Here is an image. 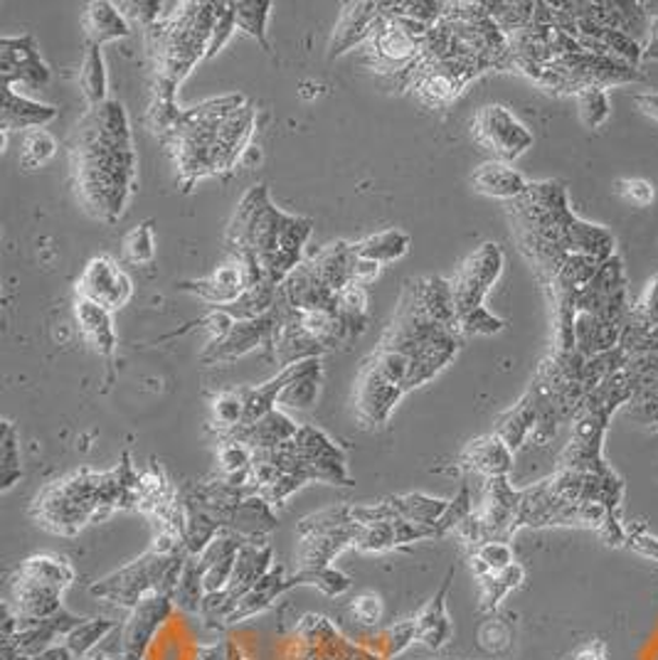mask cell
I'll return each mask as SVG.
<instances>
[{
    "instance_id": "cell-1",
    "label": "cell",
    "mask_w": 658,
    "mask_h": 660,
    "mask_svg": "<svg viewBox=\"0 0 658 660\" xmlns=\"http://www.w3.org/2000/svg\"><path fill=\"white\" fill-rule=\"evenodd\" d=\"M136 168L124 103L109 99L89 109L72 136V171L84 207L109 224L119 222L134 193Z\"/></svg>"
},
{
    "instance_id": "cell-2",
    "label": "cell",
    "mask_w": 658,
    "mask_h": 660,
    "mask_svg": "<svg viewBox=\"0 0 658 660\" xmlns=\"http://www.w3.org/2000/svg\"><path fill=\"white\" fill-rule=\"evenodd\" d=\"M314 232V220L289 215L271 205L267 185H255L242 197L228 228L232 259L244 264L249 284H281L301 264V254Z\"/></svg>"
},
{
    "instance_id": "cell-3",
    "label": "cell",
    "mask_w": 658,
    "mask_h": 660,
    "mask_svg": "<svg viewBox=\"0 0 658 660\" xmlns=\"http://www.w3.org/2000/svg\"><path fill=\"white\" fill-rule=\"evenodd\" d=\"M218 3H173L171 13L148 27L158 82L178 89L197 62L208 58Z\"/></svg>"
},
{
    "instance_id": "cell-4",
    "label": "cell",
    "mask_w": 658,
    "mask_h": 660,
    "mask_svg": "<svg viewBox=\"0 0 658 660\" xmlns=\"http://www.w3.org/2000/svg\"><path fill=\"white\" fill-rule=\"evenodd\" d=\"M503 271V252L493 242H484L459 267L451 281L454 308L462 335H496L505 328V320L484 308V298Z\"/></svg>"
},
{
    "instance_id": "cell-5",
    "label": "cell",
    "mask_w": 658,
    "mask_h": 660,
    "mask_svg": "<svg viewBox=\"0 0 658 660\" xmlns=\"http://www.w3.org/2000/svg\"><path fill=\"white\" fill-rule=\"evenodd\" d=\"M187 560H191V554H187L185 547L175 552H158L156 547H150L136 562H131L101 582L92 584L89 591L92 597L105 599L119 609L131 611L141 599H146L148 594L154 591H163L173 597Z\"/></svg>"
},
{
    "instance_id": "cell-6",
    "label": "cell",
    "mask_w": 658,
    "mask_h": 660,
    "mask_svg": "<svg viewBox=\"0 0 658 660\" xmlns=\"http://www.w3.org/2000/svg\"><path fill=\"white\" fill-rule=\"evenodd\" d=\"M284 316H287V306L277 298V306L271 308L267 316L252 320H234V326L230 328L228 335L215 343H208V347H205L200 355V360L205 365H222L237 360V357L252 353L255 347H271L275 345L277 330L281 328V323H284Z\"/></svg>"
},
{
    "instance_id": "cell-7",
    "label": "cell",
    "mask_w": 658,
    "mask_h": 660,
    "mask_svg": "<svg viewBox=\"0 0 658 660\" xmlns=\"http://www.w3.org/2000/svg\"><path fill=\"white\" fill-rule=\"evenodd\" d=\"M474 136L501 163H513L533 146V134L523 121L515 119L501 103L478 109L474 117Z\"/></svg>"
},
{
    "instance_id": "cell-8",
    "label": "cell",
    "mask_w": 658,
    "mask_h": 660,
    "mask_svg": "<svg viewBox=\"0 0 658 660\" xmlns=\"http://www.w3.org/2000/svg\"><path fill=\"white\" fill-rule=\"evenodd\" d=\"M175 611V601L171 594L154 591L141 599L121 624V638H124V660H146L148 650L154 648L156 636L171 621Z\"/></svg>"
},
{
    "instance_id": "cell-9",
    "label": "cell",
    "mask_w": 658,
    "mask_h": 660,
    "mask_svg": "<svg viewBox=\"0 0 658 660\" xmlns=\"http://www.w3.org/2000/svg\"><path fill=\"white\" fill-rule=\"evenodd\" d=\"M134 296L129 273L111 257H94L77 279V298L94 301L109 310L124 308Z\"/></svg>"
},
{
    "instance_id": "cell-10",
    "label": "cell",
    "mask_w": 658,
    "mask_h": 660,
    "mask_svg": "<svg viewBox=\"0 0 658 660\" xmlns=\"http://www.w3.org/2000/svg\"><path fill=\"white\" fill-rule=\"evenodd\" d=\"M294 444L298 454L306 461L312 480H321V484L328 486H353L345 468L343 449L333 444L321 429L304 424V427H298L296 431Z\"/></svg>"
},
{
    "instance_id": "cell-11",
    "label": "cell",
    "mask_w": 658,
    "mask_h": 660,
    "mask_svg": "<svg viewBox=\"0 0 658 660\" xmlns=\"http://www.w3.org/2000/svg\"><path fill=\"white\" fill-rule=\"evenodd\" d=\"M0 80L3 87H45L50 82V70L40 58V47L33 35H5L0 40Z\"/></svg>"
},
{
    "instance_id": "cell-12",
    "label": "cell",
    "mask_w": 658,
    "mask_h": 660,
    "mask_svg": "<svg viewBox=\"0 0 658 660\" xmlns=\"http://www.w3.org/2000/svg\"><path fill=\"white\" fill-rule=\"evenodd\" d=\"M402 394L404 390L385 380L370 357L363 363L358 380H355V412L363 424H370V427L388 424L390 412L402 400Z\"/></svg>"
},
{
    "instance_id": "cell-13",
    "label": "cell",
    "mask_w": 658,
    "mask_h": 660,
    "mask_svg": "<svg viewBox=\"0 0 658 660\" xmlns=\"http://www.w3.org/2000/svg\"><path fill=\"white\" fill-rule=\"evenodd\" d=\"M279 301L291 310L308 314V310H338V294L324 284L312 261H301L298 267L279 284Z\"/></svg>"
},
{
    "instance_id": "cell-14",
    "label": "cell",
    "mask_w": 658,
    "mask_h": 660,
    "mask_svg": "<svg viewBox=\"0 0 658 660\" xmlns=\"http://www.w3.org/2000/svg\"><path fill=\"white\" fill-rule=\"evenodd\" d=\"M249 286H252L249 273L244 269V264L237 259L222 264V267H218V271L210 273V277L181 281V284H178V289L185 291V294H193L205 301V304H212L215 308L234 304V301H237Z\"/></svg>"
},
{
    "instance_id": "cell-15",
    "label": "cell",
    "mask_w": 658,
    "mask_h": 660,
    "mask_svg": "<svg viewBox=\"0 0 658 660\" xmlns=\"http://www.w3.org/2000/svg\"><path fill=\"white\" fill-rule=\"evenodd\" d=\"M255 119L257 109L244 103L222 121L218 138H215V173H228L240 163L244 150L249 148L252 134H255Z\"/></svg>"
},
{
    "instance_id": "cell-16",
    "label": "cell",
    "mask_w": 658,
    "mask_h": 660,
    "mask_svg": "<svg viewBox=\"0 0 658 660\" xmlns=\"http://www.w3.org/2000/svg\"><path fill=\"white\" fill-rule=\"evenodd\" d=\"M380 17H382L380 3H345L333 30L331 52H328V58L336 60L348 50H353V47L368 42L370 35L375 33V27L380 23Z\"/></svg>"
},
{
    "instance_id": "cell-17",
    "label": "cell",
    "mask_w": 658,
    "mask_h": 660,
    "mask_svg": "<svg viewBox=\"0 0 658 660\" xmlns=\"http://www.w3.org/2000/svg\"><path fill=\"white\" fill-rule=\"evenodd\" d=\"M74 318H77L84 341H87L101 357H107L109 363L114 360L119 345L114 330V310L94 304V301L87 298H77L74 301Z\"/></svg>"
},
{
    "instance_id": "cell-18",
    "label": "cell",
    "mask_w": 658,
    "mask_h": 660,
    "mask_svg": "<svg viewBox=\"0 0 658 660\" xmlns=\"http://www.w3.org/2000/svg\"><path fill=\"white\" fill-rule=\"evenodd\" d=\"M271 353H275V360L281 367V370H287V367L312 360V357H321L324 353H328L326 347L316 341L314 335H308L304 326L298 323V318L294 310L287 306V316L284 323L277 330L275 345H271Z\"/></svg>"
},
{
    "instance_id": "cell-19",
    "label": "cell",
    "mask_w": 658,
    "mask_h": 660,
    "mask_svg": "<svg viewBox=\"0 0 658 660\" xmlns=\"http://www.w3.org/2000/svg\"><path fill=\"white\" fill-rule=\"evenodd\" d=\"M13 599L8 601L21 621H42L62 611V591L45 587L17 574L13 579Z\"/></svg>"
},
{
    "instance_id": "cell-20",
    "label": "cell",
    "mask_w": 658,
    "mask_h": 660,
    "mask_svg": "<svg viewBox=\"0 0 658 660\" xmlns=\"http://www.w3.org/2000/svg\"><path fill=\"white\" fill-rule=\"evenodd\" d=\"M296 431H298L296 424L277 407L265 414L261 419L244 424V427H237L230 433H222V437L237 439L242 444H247L252 451H269L279 444H284V441L294 439Z\"/></svg>"
},
{
    "instance_id": "cell-21",
    "label": "cell",
    "mask_w": 658,
    "mask_h": 660,
    "mask_svg": "<svg viewBox=\"0 0 658 660\" xmlns=\"http://www.w3.org/2000/svg\"><path fill=\"white\" fill-rule=\"evenodd\" d=\"M60 117L58 107L50 103L35 101L25 94L15 91V87H3V109H0V119H3V131L11 134L13 129H45Z\"/></svg>"
},
{
    "instance_id": "cell-22",
    "label": "cell",
    "mask_w": 658,
    "mask_h": 660,
    "mask_svg": "<svg viewBox=\"0 0 658 660\" xmlns=\"http://www.w3.org/2000/svg\"><path fill=\"white\" fill-rule=\"evenodd\" d=\"M472 185L476 193L511 203L521 200L531 187V183L511 168V163H501V160H488V163L478 166L472 175Z\"/></svg>"
},
{
    "instance_id": "cell-23",
    "label": "cell",
    "mask_w": 658,
    "mask_h": 660,
    "mask_svg": "<svg viewBox=\"0 0 658 660\" xmlns=\"http://www.w3.org/2000/svg\"><path fill=\"white\" fill-rule=\"evenodd\" d=\"M462 464L486 478H509L513 468V449L498 433H488V437L476 439L466 447Z\"/></svg>"
},
{
    "instance_id": "cell-24",
    "label": "cell",
    "mask_w": 658,
    "mask_h": 660,
    "mask_svg": "<svg viewBox=\"0 0 658 660\" xmlns=\"http://www.w3.org/2000/svg\"><path fill=\"white\" fill-rule=\"evenodd\" d=\"M451 579H454V567L449 570L444 584H441V589L435 594V597H431L427 607L415 616V621H417V640H419V644H425L429 650L444 648L449 644V638H451V621H449L447 601H444Z\"/></svg>"
},
{
    "instance_id": "cell-25",
    "label": "cell",
    "mask_w": 658,
    "mask_h": 660,
    "mask_svg": "<svg viewBox=\"0 0 658 660\" xmlns=\"http://www.w3.org/2000/svg\"><path fill=\"white\" fill-rule=\"evenodd\" d=\"M289 589H291V584H289V574L284 572V567H271L267 577L257 582L255 587H252L237 601V607L232 609L228 624H240V621H247L252 616L261 614V611H267L271 603L277 601V597H281V594Z\"/></svg>"
},
{
    "instance_id": "cell-26",
    "label": "cell",
    "mask_w": 658,
    "mask_h": 660,
    "mask_svg": "<svg viewBox=\"0 0 658 660\" xmlns=\"http://www.w3.org/2000/svg\"><path fill=\"white\" fill-rule=\"evenodd\" d=\"M312 267L331 291H343L353 284L355 249L351 242H331L312 259Z\"/></svg>"
},
{
    "instance_id": "cell-27",
    "label": "cell",
    "mask_w": 658,
    "mask_h": 660,
    "mask_svg": "<svg viewBox=\"0 0 658 660\" xmlns=\"http://www.w3.org/2000/svg\"><path fill=\"white\" fill-rule=\"evenodd\" d=\"M84 30H87V42L105 45L114 40H124L131 35V23L126 15L119 11L117 3L107 0H94L84 13Z\"/></svg>"
},
{
    "instance_id": "cell-28",
    "label": "cell",
    "mask_w": 658,
    "mask_h": 660,
    "mask_svg": "<svg viewBox=\"0 0 658 660\" xmlns=\"http://www.w3.org/2000/svg\"><path fill=\"white\" fill-rule=\"evenodd\" d=\"M324 365L321 357H312V360L298 363V370L284 390H281L277 407L287 410H312L318 400V384H321Z\"/></svg>"
},
{
    "instance_id": "cell-29",
    "label": "cell",
    "mask_w": 658,
    "mask_h": 660,
    "mask_svg": "<svg viewBox=\"0 0 658 660\" xmlns=\"http://www.w3.org/2000/svg\"><path fill=\"white\" fill-rule=\"evenodd\" d=\"M538 419H540L538 402H535V398L528 392L521 400V404H515L511 412H505L503 417L498 419L493 433H498V437L515 451L525 439H528V433L538 429Z\"/></svg>"
},
{
    "instance_id": "cell-30",
    "label": "cell",
    "mask_w": 658,
    "mask_h": 660,
    "mask_svg": "<svg viewBox=\"0 0 658 660\" xmlns=\"http://www.w3.org/2000/svg\"><path fill=\"white\" fill-rule=\"evenodd\" d=\"M17 574L58 591H64L74 582V567L64 558H58V554H33V558H27L21 564Z\"/></svg>"
},
{
    "instance_id": "cell-31",
    "label": "cell",
    "mask_w": 658,
    "mask_h": 660,
    "mask_svg": "<svg viewBox=\"0 0 658 660\" xmlns=\"http://www.w3.org/2000/svg\"><path fill=\"white\" fill-rule=\"evenodd\" d=\"M410 234L400 230V228H390L382 230L378 234H370V237H365L361 242L353 244V249L358 257L378 261V264H390L402 259L404 254L410 252Z\"/></svg>"
},
{
    "instance_id": "cell-32",
    "label": "cell",
    "mask_w": 658,
    "mask_h": 660,
    "mask_svg": "<svg viewBox=\"0 0 658 660\" xmlns=\"http://www.w3.org/2000/svg\"><path fill=\"white\" fill-rule=\"evenodd\" d=\"M80 89L84 94V99H87L89 109L101 107V103L109 101L107 64H105V54H101L99 45L87 42V52H84L82 70H80Z\"/></svg>"
},
{
    "instance_id": "cell-33",
    "label": "cell",
    "mask_w": 658,
    "mask_h": 660,
    "mask_svg": "<svg viewBox=\"0 0 658 660\" xmlns=\"http://www.w3.org/2000/svg\"><path fill=\"white\" fill-rule=\"evenodd\" d=\"M271 8H275L271 0H234L232 3L234 23H237L240 30H244L249 37H255L257 45L265 52H271V45L267 37Z\"/></svg>"
},
{
    "instance_id": "cell-34",
    "label": "cell",
    "mask_w": 658,
    "mask_h": 660,
    "mask_svg": "<svg viewBox=\"0 0 658 660\" xmlns=\"http://www.w3.org/2000/svg\"><path fill=\"white\" fill-rule=\"evenodd\" d=\"M390 503L394 508V515L402 517V521L419 525H437L449 508V501H441V498H431L425 493L392 496Z\"/></svg>"
},
{
    "instance_id": "cell-35",
    "label": "cell",
    "mask_w": 658,
    "mask_h": 660,
    "mask_svg": "<svg viewBox=\"0 0 658 660\" xmlns=\"http://www.w3.org/2000/svg\"><path fill=\"white\" fill-rule=\"evenodd\" d=\"M117 626H119L117 621L111 619H82L80 624L64 636L62 644L72 650V656L77 660L89 658L94 650L99 648L101 640H105Z\"/></svg>"
},
{
    "instance_id": "cell-36",
    "label": "cell",
    "mask_w": 658,
    "mask_h": 660,
    "mask_svg": "<svg viewBox=\"0 0 658 660\" xmlns=\"http://www.w3.org/2000/svg\"><path fill=\"white\" fill-rule=\"evenodd\" d=\"M247 417V402H244V390H224L212 400V429L222 433H230L244 424Z\"/></svg>"
},
{
    "instance_id": "cell-37",
    "label": "cell",
    "mask_w": 658,
    "mask_h": 660,
    "mask_svg": "<svg viewBox=\"0 0 658 660\" xmlns=\"http://www.w3.org/2000/svg\"><path fill=\"white\" fill-rule=\"evenodd\" d=\"M291 587H316L326 597H341L351 589V577L341 570L333 567H316V570H296L289 574Z\"/></svg>"
},
{
    "instance_id": "cell-38",
    "label": "cell",
    "mask_w": 658,
    "mask_h": 660,
    "mask_svg": "<svg viewBox=\"0 0 658 660\" xmlns=\"http://www.w3.org/2000/svg\"><path fill=\"white\" fill-rule=\"evenodd\" d=\"M21 476V439H17L13 421L5 419L3 427H0V488L11 490Z\"/></svg>"
},
{
    "instance_id": "cell-39",
    "label": "cell",
    "mask_w": 658,
    "mask_h": 660,
    "mask_svg": "<svg viewBox=\"0 0 658 660\" xmlns=\"http://www.w3.org/2000/svg\"><path fill=\"white\" fill-rule=\"evenodd\" d=\"M175 609L185 611V614H200L203 601H205V584H203V572L197 567L195 558L187 560L185 572L178 587L173 591Z\"/></svg>"
},
{
    "instance_id": "cell-40",
    "label": "cell",
    "mask_w": 658,
    "mask_h": 660,
    "mask_svg": "<svg viewBox=\"0 0 658 660\" xmlns=\"http://www.w3.org/2000/svg\"><path fill=\"white\" fill-rule=\"evenodd\" d=\"M478 582H482V591H484V607L496 609L505 594L523 582V567L513 562L511 567H505L501 572L484 574V577H478Z\"/></svg>"
},
{
    "instance_id": "cell-41",
    "label": "cell",
    "mask_w": 658,
    "mask_h": 660,
    "mask_svg": "<svg viewBox=\"0 0 658 660\" xmlns=\"http://www.w3.org/2000/svg\"><path fill=\"white\" fill-rule=\"evenodd\" d=\"M513 564V550L509 542L503 540H486L478 547H474L472 554V567L476 577H484L488 572H501Z\"/></svg>"
},
{
    "instance_id": "cell-42",
    "label": "cell",
    "mask_w": 658,
    "mask_h": 660,
    "mask_svg": "<svg viewBox=\"0 0 658 660\" xmlns=\"http://www.w3.org/2000/svg\"><path fill=\"white\" fill-rule=\"evenodd\" d=\"M58 154V140L45 129H33L23 136V150H21V163L25 168H42L47 160H52Z\"/></svg>"
},
{
    "instance_id": "cell-43",
    "label": "cell",
    "mask_w": 658,
    "mask_h": 660,
    "mask_svg": "<svg viewBox=\"0 0 658 660\" xmlns=\"http://www.w3.org/2000/svg\"><path fill=\"white\" fill-rule=\"evenodd\" d=\"M577 109L580 121L587 129H599L612 114V103H609V94L605 87H589L577 94Z\"/></svg>"
},
{
    "instance_id": "cell-44",
    "label": "cell",
    "mask_w": 658,
    "mask_h": 660,
    "mask_svg": "<svg viewBox=\"0 0 658 660\" xmlns=\"http://www.w3.org/2000/svg\"><path fill=\"white\" fill-rule=\"evenodd\" d=\"M252 461H255V451H252L247 444H242V441L230 437H220L218 464L224 476L244 474V470L252 468Z\"/></svg>"
},
{
    "instance_id": "cell-45",
    "label": "cell",
    "mask_w": 658,
    "mask_h": 660,
    "mask_svg": "<svg viewBox=\"0 0 658 660\" xmlns=\"http://www.w3.org/2000/svg\"><path fill=\"white\" fill-rule=\"evenodd\" d=\"M124 257L131 264H150L156 259V234H154V222L138 224L136 230H131L124 237Z\"/></svg>"
},
{
    "instance_id": "cell-46",
    "label": "cell",
    "mask_w": 658,
    "mask_h": 660,
    "mask_svg": "<svg viewBox=\"0 0 658 660\" xmlns=\"http://www.w3.org/2000/svg\"><path fill=\"white\" fill-rule=\"evenodd\" d=\"M355 547L361 552H388L392 547H398V542H394V521L361 527Z\"/></svg>"
},
{
    "instance_id": "cell-47",
    "label": "cell",
    "mask_w": 658,
    "mask_h": 660,
    "mask_svg": "<svg viewBox=\"0 0 658 660\" xmlns=\"http://www.w3.org/2000/svg\"><path fill=\"white\" fill-rule=\"evenodd\" d=\"M629 323L642 326L648 330L658 328V277L648 281L642 298L636 301L632 314H629Z\"/></svg>"
},
{
    "instance_id": "cell-48",
    "label": "cell",
    "mask_w": 658,
    "mask_h": 660,
    "mask_svg": "<svg viewBox=\"0 0 658 660\" xmlns=\"http://www.w3.org/2000/svg\"><path fill=\"white\" fill-rule=\"evenodd\" d=\"M472 496H468V486L464 484L459 488V496L454 501H449L447 513L441 515V521L435 525L437 537H444L447 533H454L459 525H462L468 515H472Z\"/></svg>"
},
{
    "instance_id": "cell-49",
    "label": "cell",
    "mask_w": 658,
    "mask_h": 660,
    "mask_svg": "<svg viewBox=\"0 0 658 660\" xmlns=\"http://www.w3.org/2000/svg\"><path fill=\"white\" fill-rule=\"evenodd\" d=\"M415 640H417V621L415 619L400 621V624L390 626L388 631H385L382 640H380V644L388 648L385 650V658L400 656L402 650H407L412 644H415Z\"/></svg>"
},
{
    "instance_id": "cell-50",
    "label": "cell",
    "mask_w": 658,
    "mask_h": 660,
    "mask_svg": "<svg viewBox=\"0 0 658 660\" xmlns=\"http://www.w3.org/2000/svg\"><path fill=\"white\" fill-rule=\"evenodd\" d=\"M351 611H353V616H355V621H358L361 626L375 628L382 621L385 603H382V599L378 597V594L365 591V594H358V597L353 599Z\"/></svg>"
},
{
    "instance_id": "cell-51",
    "label": "cell",
    "mask_w": 658,
    "mask_h": 660,
    "mask_svg": "<svg viewBox=\"0 0 658 660\" xmlns=\"http://www.w3.org/2000/svg\"><path fill=\"white\" fill-rule=\"evenodd\" d=\"M234 30H237V23H234L232 3H218V21H215L212 40H210V47H208V58H205V60H212L215 54H218L222 47L230 42V37L234 35Z\"/></svg>"
},
{
    "instance_id": "cell-52",
    "label": "cell",
    "mask_w": 658,
    "mask_h": 660,
    "mask_svg": "<svg viewBox=\"0 0 658 660\" xmlns=\"http://www.w3.org/2000/svg\"><path fill=\"white\" fill-rule=\"evenodd\" d=\"M614 191L619 197H622V200H626L629 205H636V207H648L656 197L654 185L648 181H642V178H624V181H617Z\"/></svg>"
},
{
    "instance_id": "cell-53",
    "label": "cell",
    "mask_w": 658,
    "mask_h": 660,
    "mask_svg": "<svg viewBox=\"0 0 658 660\" xmlns=\"http://www.w3.org/2000/svg\"><path fill=\"white\" fill-rule=\"evenodd\" d=\"M163 3H158V0H150V3H136V0H131V3H119V11L126 15V21H136L146 27L156 25L163 17Z\"/></svg>"
},
{
    "instance_id": "cell-54",
    "label": "cell",
    "mask_w": 658,
    "mask_h": 660,
    "mask_svg": "<svg viewBox=\"0 0 658 660\" xmlns=\"http://www.w3.org/2000/svg\"><path fill=\"white\" fill-rule=\"evenodd\" d=\"M626 542L634 552L658 562V537L648 535L646 530H638V533H626Z\"/></svg>"
},
{
    "instance_id": "cell-55",
    "label": "cell",
    "mask_w": 658,
    "mask_h": 660,
    "mask_svg": "<svg viewBox=\"0 0 658 660\" xmlns=\"http://www.w3.org/2000/svg\"><path fill=\"white\" fill-rule=\"evenodd\" d=\"M380 267L382 264L378 261H370V259H363L355 254V267H353V284H361V286H370L375 279L380 277Z\"/></svg>"
},
{
    "instance_id": "cell-56",
    "label": "cell",
    "mask_w": 658,
    "mask_h": 660,
    "mask_svg": "<svg viewBox=\"0 0 658 660\" xmlns=\"http://www.w3.org/2000/svg\"><path fill=\"white\" fill-rule=\"evenodd\" d=\"M193 660H230V640H215L195 648Z\"/></svg>"
},
{
    "instance_id": "cell-57",
    "label": "cell",
    "mask_w": 658,
    "mask_h": 660,
    "mask_svg": "<svg viewBox=\"0 0 658 660\" xmlns=\"http://www.w3.org/2000/svg\"><path fill=\"white\" fill-rule=\"evenodd\" d=\"M634 107L648 119L658 121V91H642L634 97Z\"/></svg>"
},
{
    "instance_id": "cell-58",
    "label": "cell",
    "mask_w": 658,
    "mask_h": 660,
    "mask_svg": "<svg viewBox=\"0 0 658 660\" xmlns=\"http://www.w3.org/2000/svg\"><path fill=\"white\" fill-rule=\"evenodd\" d=\"M565 660H607V646L601 640H589L587 646H582Z\"/></svg>"
},
{
    "instance_id": "cell-59",
    "label": "cell",
    "mask_w": 658,
    "mask_h": 660,
    "mask_svg": "<svg viewBox=\"0 0 658 660\" xmlns=\"http://www.w3.org/2000/svg\"><path fill=\"white\" fill-rule=\"evenodd\" d=\"M644 58L646 60H658V5L651 13V23H648V40L644 45Z\"/></svg>"
},
{
    "instance_id": "cell-60",
    "label": "cell",
    "mask_w": 658,
    "mask_h": 660,
    "mask_svg": "<svg viewBox=\"0 0 658 660\" xmlns=\"http://www.w3.org/2000/svg\"><path fill=\"white\" fill-rule=\"evenodd\" d=\"M31 660H77V658L72 656V650L68 646H64V644H54L50 648H45L42 653L33 656Z\"/></svg>"
},
{
    "instance_id": "cell-61",
    "label": "cell",
    "mask_w": 658,
    "mask_h": 660,
    "mask_svg": "<svg viewBox=\"0 0 658 660\" xmlns=\"http://www.w3.org/2000/svg\"><path fill=\"white\" fill-rule=\"evenodd\" d=\"M230 660H249L247 656H244V650L240 646L230 644Z\"/></svg>"
},
{
    "instance_id": "cell-62",
    "label": "cell",
    "mask_w": 658,
    "mask_h": 660,
    "mask_svg": "<svg viewBox=\"0 0 658 660\" xmlns=\"http://www.w3.org/2000/svg\"><path fill=\"white\" fill-rule=\"evenodd\" d=\"M82 660H124V658H82Z\"/></svg>"
}]
</instances>
